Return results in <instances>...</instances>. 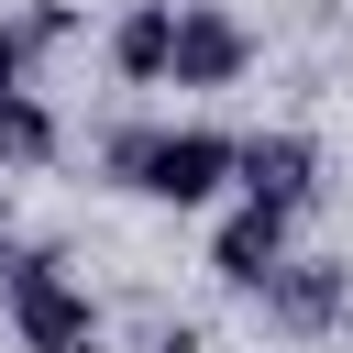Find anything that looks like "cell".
Segmentation results:
<instances>
[{
    "label": "cell",
    "mask_w": 353,
    "mask_h": 353,
    "mask_svg": "<svg viewBox=\"0 0 353 353\" xmlns=\"http://www.w3.org/2000/svg\"><path fill=\"white\" fill-rule=\"evenodd\" d=\"M99 176L154 199V210H210L243 176V132H221V121H121V132H99Z\"/></svg>",
    "instance_id": "6da1fadb"
},
{
    "label": "cell",
    "mask_w": 353,
    "mask_h": 353,
    "mask_svg": "<svg viewBox=\"0 0 353 353\" xmlns=\"http://www.w3.org/2000/svg\"><path fill=\"white\" fill-rule=\"evenodd\" d=\"M0 320H11V342L22 353H99V298L44 254V243H22V254H0Z\"/></svg>",
    "instance_id": "7a4b0ae2"
},
{
    "label": "cell",
    "mask_w": 353,
    "mask_h": 353,
    "mask_svg": "<svg viewBox=\"0 0 353 353\" xmlns=\"http://www.w3.org/2000/svg\"><path fill=\"white\" fill-rule=\"evenodd\" d=\"M254 77V22L232 0H176V88H243Z\"/></svg>",
    "instance_id": "3957f363"
},
{
    "label": "cell",
    "mask_w": 353,
    "mask_h": 353,
    "mask_svg": "<svg viewBox=\"0 0 353 353\" xmlns=\"http://www.w3.org/2000/svg\"><path fill=\"white\" fill-rule=\"evenodd\" d=\"M287 254H298V221H287V210H254V199H232V210L210 221V276H221L232 298H265Z\"/></svg>",
    "instance_id": "277c9868"
},
{
    "label": "cell",
    "mask_w": 353,
    "mask_h": 353,
    "mask_svg": "<svg viewBox=\"0 0 353 353\" xmlns=\"http://www.w3.org/2000/svg\"><path fill=\"white\" fill-rule=\"evenodd\" d=\"M254 309H265V331H287V342H320V331H342V309H353V276H342L331 254H287V265H276V287H265Z\"/></svg>",
    "instance_id": "5b68a950"
},
{
    "label": "cell",
    "mask_w": 353,
    "mask_h": 353,
    "mask_svg": "<svg viewBox=\"0 0 353 353\" xmlns=\"http://www.w3.org/2000/svg\"><path fill=\"white\" fill-rule=\"evenodd\" d=\"M232 199L309 221V199H320V143H309V132H243V176H232Z\"/></svg>",
    "instance_id": "8992f818"
},
{
    "label": "cell",
    "mask_w": 353,
    "mask_h": 353,
    "mask_svg": "<svg viewBox=\"0 0 353 353\" xmlns=\"http://www.w3.org/2000/svg\"><path fill=\"white\" fill-rule=\"evenodd\" d=\"M110 77L121 88H165L176 77V0H132L110 22Z\"/></svg>",
    "instance_id": "52a82bcc"
},
{
    "label": "cell",
    "mask_w": 353,
    "mask_h": 353,
    "mask_svg": "<svg viewBox=\"0 0 353 353\" xmlns=\"http://www.w3.org/2000/svg\"><path fill=\"white\" fill-rule=\"evenodd\" d=\"M55 143H66V132H55V110H44L33 88H22V99H0V165H11V176L55 165Z\"/></svg>",
    "instance_id": "ba28073f"
}]
</instances>
